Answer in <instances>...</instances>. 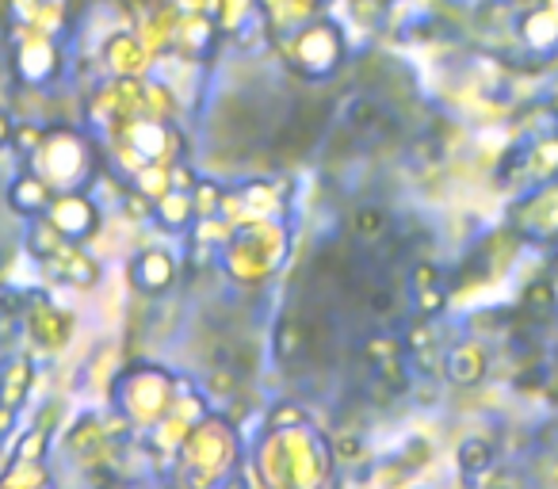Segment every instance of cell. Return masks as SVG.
I'll list each match as a JSON object with an SVG mask.
<instances>
[{
	"instance_id": "7",
	"label": "cell",
	"mask_w": 558,
	"mask_h": 489,
	"mask_svg": "<svg viewBox=\"0 0 558 489\" xmlns=\"http://www.w3.org/2000/svg\"><path fill=\"white\" fill-rule=\"evenodd\" d=\"M12 207L24 210V215H35V210L47 207V187H43L39 180H20V184L12 187Z\"/></svg>"
},
{
	"instance_id": "15",
	"label": "cell",
	"mask_w": 558,
	"mask_h": 489,
	"mask_svg": "<svg viewBox=\"0 0 558 489\" xmlns=\"http://www.w3.org/2000/svg\"><path fill=\"white\" fill-rule=\"evenodd\" d=\"M367 303H372V314L375 318H387V314H395V291H375L372 298H367Z\"/></svg>"
},
{
	"instance_id": "8",
	"label": "cell",
	"mask_w": 558,
	"mask_h": 489,
	"mask_svg": "<svg viewBox=\"0 0 558 489\" xmlns=\"http://www.w3.org/2000/svg\"><path fill=\"white\" fill-rule=\"evenodd\" d=\"M383 230H387V215H383V210L364 207L352 215V233H356V237H379Z\"/></svg>"
},
{
	"instance_id": "5",
	"label": "cell",
	"mask_w": 558,
	"mask_h": 489,
	"mask_svg": "<svg viewBox=\"0 0 558 489\" xmlns=\"http://www.w3.org/2000/svg\"><path fill=\"white\" fill-rule=\"evenodd\" d=\"M555 306H558V298L547 280H535L532 288L524 291V314L532 321H550L555 318Z\"/></svg>"
},
{
	"instance_id": "1",
	"label": "cell",
	"mask_w": 558,
	"mask_h": 489,
	"mask_svg": "<svg viewBox=\"0 0 558 489\" xmlns=\"http://www.w3.org/2000/svg\"><path fill=\"white\" fill-rule=\"evenodd\" d=\"M444 367H448V379L456 382V387H478L482 379H486V352H482V344H456V349L448 352V359H444Z\"/></svg>"
},
{
	"instance_id": "10",
	"label": "cell",
	"mask_w": 558,
	"mask_h": 489,
	"mask_svg": "<svg viewBox=\"0 0 558 489\" xmlns=\"http://www.w3.org/2000/svg\"><path fill=\"white\" fill-rule=\"evenodd\" d=\"M32 382V371H27V364H16V371L9 375V387H4V405H12L16 409L20 402H24V387Z\"/></svg>"
},
{
	"instance_id": "14",
	"label": "cell",
	"mask_w": 558,
	"mask_h": 489,
	"mask_svg": "<svg viewBox=\"0 0 558 489\" xmlns=\"http://www.w3.org/2000/svg\"><path fill=\"white\" fill-rule=\"evenodd\" d=\"M306 413L299 409V405H279L276 413H271V428H283V425H303Z\"/></svg>"
},
{
	"instance_id": "11",
	"label": "cell",
	"mask_w": 558,
	"mask_h": 489,
	"mask_svg": "<svg viewBox=\"0 0 558 489\" xmlns=\"http://www.w3.org/2000/svg\"><path fill=\"white\" fill-rule=\"evenodd\" d=\"M333 455L341 459V463H356V459H364V440L360 436H337L333 440Z\"/></svg>"
},
{
	"instance_id": "17",
	"label": "cell",
	"mask_w": 558,
	"mask_h": 489,
	"mask_svg": "<svg viewBox=\"0 0 558 489\" xmlns=\"http://www.w3.org/2000/svg\"><path fill=\"white\" fill-rule=\"evenodd\" d=\"M12 138V126H9V119L0 115V142H9Z\"/></svg>"
},
{
	"instance_id": "13",
	"label": "cell",
	"mask_w": 558,
	"mask_h": 489,
	"mask_svg": "<svg viewBox=\"0 0 558 489\" xmlns=\"http://www.w3.org/2000/svg\"><path fill=\"white\" fill-rule=\"evenodd\" d=\"M70 276H73V283H81V288H88V283H96V265H93V260H85V257H77V253H73Z\"/></svg>"
},
{
	"instance_id": "6",
	"label": "cell",
	"mask_w": 558,
	"mask_h": 489,
	"mask_svg": "<svg viewBox=\"0 0 558 489\" xmlns=\"http://www.w3.org/2000/svg\"><path fill=\"white\" fill-rule=\"evenodd\" d=\"M494 448H489L486 440H478V436H474V440H463L459 443V466H463L466 474H482V470H489V466H494Z\"/></svg>"
},
{
	"instance_id": "9",
	"label": "cell",
	"mask_w": 558,
	"mask_h": 489,
	"mask_svg": "<svg viewBox=\"0 0 558 489\" xmlns=\"http://www.w3.org/2000/svg\"><path fill=\"white\" fill-rule=\"evenodd\" d=\"M379 123H387V119H383V111L375 108L372 100L352 103V126H356V131H372V126H379Z\"/></svg>"
},
{
	"instance_id": "2",
	"label": "cell",
	"mask_w": 558,
	"mask_h": 489,
	"mask_svg": "<svg viewBox=\"0 0 558 489\" xmlns=\"http://www.w3.org/2000/svg\"><path fill=\"white\" fill-rule=\"evenodd\" d=\"M50 222L58 225V233H70V237H85V233L96 230V210L88 207L85 199H62L54 207V218Z\"/></svg>"
},
{
	"instance_id": "4",
	"label": "cell",
	"mask_w": 558,
	"mask_h": 489,
	"mask_svg": "<svg viewBox=\"0 0 558 489\" xmlns=\"http://www.w3.org/2000/svg\"><path fill=\"white\" fill-rule=\"evenodd\" d=\"M306 341H311V333H306V326L299 318H283L276 329V356L279 364H291L295 356H303Z\"/></svg>"
},
{
	"instance_id": "16",
	"label": "cell",
	"mask_w": 558,
	"mask_h": 489,
	"mask_svg": "<svg viewBox=\"0 0 558 489\" xmlns=\"http://www.w3.org/2000/svg\"><path fill=\"white\" fill-rule=\"evenodd\" d=\"M417 298H421V310H425V314H436V310L444 306V291H440V288L417 291Z\"/></svg>"
},
{
	"instance_id": "12",
	"label": "cell",
	"mask_w": 558,
	"mask_h": 489,
	"mask_svg": "<svg viewBox=\"0 0 558 489\" xmlns=\"http://www.w3.org/2000/svg\"><path fill=\"white\" fill-rule=\"evenodd\" d=\"M43 448H47V428L39 425V428L32 432V440L20 443V459H24V463H39Z\"/></svg>"
},
{
	"instance_id": "3",
	"label": "cell",
	"mask_w": 558,
	"mask_h": 489,
	"mask_svg": "<svg viewBox=\"0 0 558 489\" xmlns=\"http://www.w3.org/2000/svg\"><path fill=\"white\" fill-rule=\"evenodd\" d=\"M134 280H138L142 291H165L172 283V265L165 253H146V257H138V265H134Z\"/></svg>"
}]
</instances>
